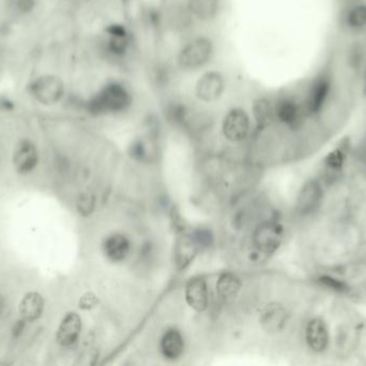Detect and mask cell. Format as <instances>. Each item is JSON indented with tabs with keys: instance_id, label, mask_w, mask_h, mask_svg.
Returning <instances> with one entry per match:
<instances>
[{
	"instance_id": "22",
	"label": "cell",
	"mask_w": 366,
	"mask_h": 366,
	"mask_svg": "<svg viewBox=\"0 0 366 366\" xmlns=\"http://www.w3.org/2000/svg\"><path fill=\"white\" fill-rule=\"evenodd\" d=\"M184 342L176 330H170L164 334L161 340V350L164 357L170 360L178 359L183 352Z\"/></svg>"
},
{
	"instance_id": "19",
	"label": "cell",
	"mask_w": 366,
	"mask_h": 366,
	"mask_svg": "<svg viewBox=\"0 0 366 366\" xmlns=\"http://www.w3.org/2000/svg\"><path fill=\"white\" fill-rule=\"evenodd\" d=\"M194 235H184L179 237L176 245V262L179 269H184L194 258L199 248Z\"/></svg>"
},
{
	"instance_id": "14",
	"label": "cell",
	"mask_w": 366,
	"mask_h": 366,
	"mask_svg": "<svg viewBox=\"0 0 366 366\" xmlns=\"http://www.w3.org/2000/svg\"><path fill=\"white\" fill-rule=\"evenodd\" d=\"M306 342L310 348L316 352H321L327 348L329 332L323 319L315 318L309 323L306 328Z\"/></svg>"
},
{
	"instance_id": "2",
	"label": "cell",
	"mask_w": 366,
	"mask_h": 366,
	"mask_svg": "<svg viewBox=\"0 0 366 366\" xmlns=\"http://www.w3.org/2000/svg\"><path fill=\"white\" fill-rule=\"evenodd\" d=\"M334 92L333 77L329 71L318 73L309 84L302 99L303 109L306 117L321 114L332 99Z\"/></svg>"
},
{
	"instance_id": "3",
	"label": "cell",
	"mask_w": 366,
	"mask_h": 366,
	"mask_svg": "<svg viewBox=\"0 0 366 366\" xmlns=\"http://www.w3.org/2000/svg\"><path fill=\"white\" fill-rule=\"evenodd\" d=\"M103 50L105 55L119 63L125 60L133 46V36L128 27L120 23H111L103 31Z\"/></svg>"
},
{
	"instance_id": "20",
	"label": "cell",
	"mask_w": 366,
	"mask_h": 366,
	"mask_svg": "<svg viewBox=\"0 0 366 366\" xmlns=\"http://www.w3.org/2000/svg\"><path fill=\"white\" fill-rule=\"evenodd\" d=\"M130 252V242L121 235L109 237L104 243V252L109 260L119 262L125 260Z\"/></svg>"
},
{
	"instance_id": "29",
	"label": "cell",
	"mask_w": 366,
	"mask_h": 366,
	"mask_svg": "<svg viewBox=\"0 0 366 366\" xmlns=\"http://www.w3.org/2000/svg\"><path fill=\"white\" fill-rule=\"evenodd\" d=\"M362 87H363V94L366 96V63L364 64L363 72H362Z\"/></svg>"
},
{
	"instance_id": "6",
	"label": "cell",
	"mask_w": 366,
	"mask_h": 366,
	"mask_svg": "<svg viewBox=\"0 0 366 366\" xmlns=\"http://www.w3.org/2000/svg\"><path fill=\"white\" fill-rule=\"evenodd\" d=\"M226 90V80L218 70L207 71L195 84V96L206 103L216 102Z\"/></svg>"
},
{
	"instance_id": "12",
	"label": "cell",
	"mask_w": 366,
	"mask_h": 366,
	"mask_svg": "<svg viewBox=\"0 0 366 366\" xmlns=\"http://www.w3.org/2000/svg\"><path fill=\"white\" fill-rule=\"evenodd\" d=\"M82 319L77 313H67L57 331V340L61 346L69 347L74 344L81 334Z\"/></svg>"
},
{
	"instance_id": "31",
	"label": "cell",
	"mask_w": 366,
	"mask_h": 366,
	"mask_svg": "<svg viewBox=\"0 0 366 366\" xmlns=\"http://www.w3.org/2000/svg\"><path fill=\"white\" fill-rule=\"evenodd\" d=\"M353 1H355V0H353Z\"/></svg>"
},
{
	"instance_id": "8",
	"label": "cell",
	"mask_w": 366,
	"mask_h": 366,
	"mask_svg": "<svg viewBox=\"0 0 366 366\" xmlns=\"http://www.w3.org/2000/svg\"><path fill=\"white\" fill-rule=\"evenodd\" d=\"M250 132V117L243 109L233 108L227 112L223 121V134L231 142H241Z\"/></svg>"
},
{
	"instance_id": "5",
	"label": "cell",
	"mask_w": 366,
	"mask_h": 366,
	"mask_svg": "<svg viewBox=\"0 0 366 366\" xmlns=\"http://www.w3.org/2000/svg\"><path fill=\"white\" fill-rule=\"evenodd\" d=\"M30 95L44 106H54L64 98L66 87L60 77L54 75H44L31 82Z\"/></svg>"
},
{
	"instance_id": "17",
	"label": "cell",
	"mask_w": 366,
	"mask_h": 366,
	"mask_svg": "<svg viewBox=\"0 0 366 366\" xmlns=\"http://www.w3.org/2000/svg\"><path fill=\"white\" fill-rule=\"evenodd\" d=\"M44 300L38 292H29L20 303V313L24 321H35L42 316Z\"/></svg>"
},
{
	"instance_id": "15",
	"label": "cell",
	"mask_w": 366,
	"mask_h": 366,
	"mask_svg": "<svg viewBox=\"0 0 366 366\" xmlns=\"http://www.w3.org/2000/svg\"><path fill=\"white\" fill-rule=\"evenodd\" d=\"M192 18L201 22H211L218 16L220 0H188L187 4Z\"/></svg>"
},
{
	"instance_id": "26",
	"label": "cell",
	"mask_w": 366,
	"mask_h": 366,
	"mask_svg": "<svg viewBox=\"0 0 366 366\" xmlns=\"http://www.w3.org/2000/svg\"><path fill=\"white\" fill-rule=\"evenodd\" d=\"M37 5L35 0H16V7L20 14H30Z\"/></svg>"
},
{
	"instance_id": "9",
	"label": "cell",
	"mask_w": 366,
	"mask_h": 366,
	"mask_svg": "<svg viewBox=\"0 0 366 366\" xmlns=\"http://www.w3.org/2000/svg\"><path fill=\"white\" fill-rule=\"evenodd\" d=\"M283 229L277 224H264L256 229L253 235L254 246L260 252L270 254L275 252L282 243Z\"/></svg>"
},
{
	"instance_id": "28",
	"label": "cell",
	"mask_w": 366,
	"mask_h": 366,
	"mask_svg": "<svg viewBox=\"0 0 366 366\" xmlns=\"http://www.w3.org/2000/svg\"><path fill=\"white\" fill-rule=\"evenodd\" d=\"M321 281L323 285L329 286V287L333 288V289L344 290L343 289V288H344V285H343L342 283H340V281H336V279H330V277H323V279H321Z\"/></svg>"
},
{
	"instance_id": "24",
	"label": "cell",
	"mask_w": 366,
	"mask_h": 366,
	"mask_svg": "<svg viewBox=\"0 0 366 366\" xmlns=\"http://www.w3.org/2000/svg\"><path fill=\"white\" fill-rule=\"evenodd\" d=\"M94 208V199L92 195H82L77 201V208L83 215H89Z\"/></svg>"
},
{
	"instance_id": "11",
	"label": "cell",
	"mask_w": 366,
	"mask_h": 366,
	"mask_svg": "<svg viewBox=\"0 0 366 366\" xmlns=\"http://www.w3.org/2000/svg\"><path fill=\"white\" fill-rule=\"evenodd\" d=\"M343 27L350 33H361L366 29V3L355 0L345 8L340 18Z\"/></svg>"
},
{
	"instance_id": "16",
	"label": "cell",
	"mask_w": 366,
	"mask_h": 366,
	"mask_svg": "<svg viewBox=\"0 0 366 366\" xmlns=\"http://www.w3.org/2000/svg\"><path fill=\"white\" fill-rule=\"evenodd\" d=\"M287 321L285 309L279 304H270L262 311L260 323L269 333H275L283 329Z\"/></svg>"
},
{
	"instance_id": "25",
	"label": "cell",
	"mask_w": 366,
	"mask_h": 366,
	"mask_svg": "<svg viewBox=\"0 0 366 366\" xmlns=\"http://www.w3.org/2000/svg\"><path fill=\"white\" fill-rule=\"evenodd\" d=\"M344 163V155L340 151H334L328 156L327 165L331 169L340 170Z\"/></svg>"
},
{
	"instance_id": "18",
	"label": "cell",
	"mask_w": 366,
	"mask_h": 366,
	"mask_svg": "<svg viewBox=\"0 0 366 366\" xmlns=\"http://www.w3.org/2000/svg\"><path fill=\"white\" fill-rule=\"evenodd\" d=\"M321 199V188L318 183L310 182L303 187L298 198L300 213L309 214L314 211Z\"/></svg>"
},
{
	"instance_id": "7",
	"label": "cell",
	"mask_w": 366,
	"mask_h": 366,
	"mask_svg": "<svg viewBox=\"0 0 366 366\" xmlns=\"http://www.w3.org/2000/svg\"><path fill=\"white\" fill-rule=\"evenodd\" d=\"M274 108L275 119L287 126V127L296 128L302 123L303 119L306 117L303 109L302 101H299L294 96H281L277 98L273 104Z\"/></svg>"
},
{
	"instance_id": "13",
	"label": "cell",
	"mask_w": 366,
	"mask_h": 366,
	"mask_svg": "<svg viewBox=\"0 0 366 366\" xmlns=\"http://www.w3.org/2000/svg\"><path fill=\"white\" fill-rule=\"evenodd\" d=\"M188 304L197 311H204L208 306L207 284L203 277H195L189 281L186 288Z\"/></svg>"
},
{
	"instance_id": "30",
	"label": "cell",
	"mask_w": 366,
	"mask_h": 366,
	"mask_svg": "<svg viewBox=\"0 0 366 366\" xmlns=\"http://www.w3.org/2000/svg\"><path fill=\"white\" fill-rule=\"evenodd\" d=\"M4 308H5V302L3 298L0 296V313H3Z\"/></svg>"
},
{
	"instance_id": "1",
	"label": "cell",
	"mask_w": 366,
	"mask_h": 366,
	"mask_svg": "<svg viewBox=\"0 0 366 366\" xmlns=\"http://www.w3.org/2000/svg\"><path fill=\"white\" fill-rule=\"evenodd\" d=\"M133 94L123 82L111 81L105 83L86 103V109L94 117L118 114L131 108Z\"/></svg>"
},
{
	"instance_id": "23",
	"label": "cell",
	"mask_w": 366,
	"mask_h": 366,
	"mask_svg": "<svg viewBox=\"0 0 366 366\" xmlns=\"http://www.w3.org/2000/svg\"><path fill=\"white\" fill-rule=\"evenodd\" d=\"M240 287H241L240 279L233 273L228 272L221 274L216 284L218 296L225 301L235 298L239 292Z\"/></svg>"
},
{
	"instance_id": "27",
	"label": "cell",
	"mask_w": 366,
	"mask_h": 366,
	"mask_svg": "<svg viewBox=\"0 0 366 366\" xmlns=\"http://www.w3.org/2000/svg\"><path fill=\"white\" fill-rule=\"evenodd\" d=\"M96 296H92V294H86L82 298L81 302H79V305H81L82 308L88 309L92 308L96 305Z\"/></svg>"
},
{
	"instance_id": "4",
	"label": "cell",
	"mask_w": 366,
	"mask_h": 366,
	"mask_svg": "<svg viewBox=\"0 0 366 366\" xmlns=\"http://www.w3.org/2000/svg\"><path fill=\"white\" fill-rule=\"evenodd\" d=\"M214 44L208 37H197L182 46L177 55V65L183 71L203 68L214 56Z\"/></svg>"
},
{
	"instance_id": "10",
	"label": "cell",
	"mask_w": 366,
	"mask_h": 366,
	"mask_svg": "<svg viewBox=\"0 0 366 366\" xmlns=\"http://www.w3.org/2000/svg\"><path fill=\"white\" fill-rule=\"evenodd\" d=\"M39 161L37 147L30 141L18 143L13 154V166L21 174H27L37 167Z\"/></svg>"
},
{
	"instance_id": "21",
	"label": "cell",
	"mask_w": 366,
	"mask_h": 366,
	"mask_svg": "<svg viewBox=\"0 0 366 366\" xmlns=\"http://www.w3.org/2000/svg\"><path fill=\"white\" fill-rule=\"evenodd\" d=\"M253 115L258 128H266L274 121V108L270 99L260 97L253 103Z\"/></svg>"
}]
</instances>
